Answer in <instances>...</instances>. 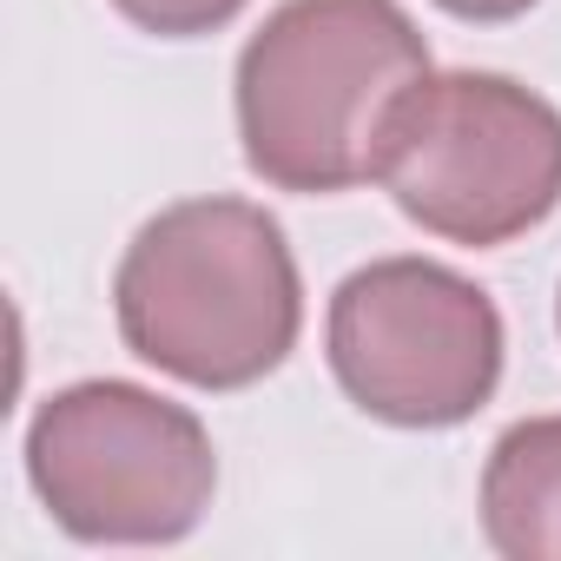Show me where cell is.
I'll return each instance as SVG.
<instances>
[{
	"mask_svg": "<svg viewBox=\"0 0 561 561\" xmlns=\"http://www.w3.org/2000/svg\"><path fill=\"white\" fill-rule=\"evenodd\" d=\"M482 535L508 561H561V416L495 436L482 462Z\"/></svg>",
	"mask_w": 561,
	"mask_h": 561,
	"instance_id": "6",
	"label": "cell"
},
{
	"mask_svg": "<svg viewBox=\"0 0 561 561\" xmlns=\"http://www.w3.org/2000/svg\"><path fill=\"white\" fill-rule=\"evenodd\" d=\"M436 8L469 27H502V21H522L528 8H541V0H436Z\"/></svg>",
	"mask_w": 561,
	"mask_h": 561,
	"instance_id": "8",
	"label": "cell"
},
{
	"mask_svg": "<svg viewBox=\"0 0 561 561\" xmlns=\"http://www.w3.org/2000/svg\"><path fill=\"white\" fill-rule=\"evenodd\" d=\"M502 311L436 257H377L331 291L337 390L390 430H456L502 383Z\"/></svg>",
	"mask_w": 561,
	"mask_h": 561,
	"instance_id": "5",
	"label": "cell"
},
{
	"mask_svg": "<svg viewBox=\"0 0 561 561\" xmlns=\"http://www.w3.org/2000/svg\"><path fill=\"white\" fill-rule=\"evenodd\" d=\"M377 185L430 238L495 251L561 205V113L508 73H430L390 113Z\"/></svg>",
	"mask_w": 561,
	"mask_h": 561,
	"instance_id": "3",
	"label": "cell"
},
{
	"mask_svg": "<svg viewBox=\"0 0 561 561\" xmlns=\"http://www.w3.org/2000/svg\"><path fill=\"white\" fill-rule=\"evenodd\" d=\"M554 331H561V298H554Z\"/></svg>",
	"mask_w": 561,
	"mask_h": 561,
	"instance_id": "9",
	"label": "cell"
},
{
	"mask_svg": "<svg viewBox=\"0 0 561 561\" xmlns=\"http://www.w3.org/2000/svg\"><path fill=\"white\" fill-rule=\"evenodd\" d=\"M430 41L403 0H285L238 54L231 106L251 179L337 198L377 179L390 113L430 80Z\"/></svg>",
	"mask_w": 561,
	"mask_h": 561,
	"instance_id": "1",
	"label": "cell"
},
{
	"mask_svg": "<svg viewBox=\"0 0 561 561\" xmlns=\"http://www.w3.org/2000/svg\"><path fill=\"white\" fill-rule=\"evenodd\" d=\"M113 318L139 364L192 390H251L298 351L305 285L264 205L185 198L139 225L113 277Z\"/></svg>",
	"mask_w": 561,
	"mask_h": 561,
	"instance_id": "2",
	"label": "cell"
},
{
	"mask_svg": "<svg viewBox=\"0 0 561 561\" xmlns=\"http://www.w3.org/2000/svg\"><path fill=\"white\" fill-rule=\"evenodd\" d=\"M27 482L73 541L159 548L185 541L218 495L205 423L119 377L54 390L27 423Z\"/></svg>",
	"mask_w": 561,
	"mask_h": 561,
	"instance_id": "4",
	"label": "cell"
},
{
	"mask_svg": "<svg viewBox=\"0 0 561 561\" xmlns=\"http://www.w3.org/2000/svg\"><path fill=\"white\" fill-rule=\"evenodd\" d=\"M251 0H113V14L133 21L139 34H159V41H198V34H218L231 27Z\"/></svg>",
	"mask_w": 561,
	"mask_h": 561,
	"instance_id": "7",
	"label": "cell"
}]
</instances>
